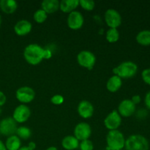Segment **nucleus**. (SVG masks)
Returning a JSON list of instances; mask_svg holds the SVG:
<instances>
[{
    "mask_svg": "<svg viewBox=\"0 0 150 150\" xmlns=\"http://www.w3.org/2000/svg\"><path fill=\"white\" fill-rule=\"evenodd\" d=\"M25 60L32 65H37L44 59V48L38 44H29L23 51Z\"/></svg>",
    "mask_w": 150,
    "mask_h": 150,
    "instance_id": "1",
    "label": "nucleus"
},
{
    "mask_svg": "<svg viewBox=\"0 0 150 150\" xmlns=\"http://www.w3.org/2000/svg\"><path fill=\"white\" fill-rule=\"evenodd\" d=\"M79 0H62L59 1V9L64 13H70L79 7Z\"/></svg>",
    "mask_w": 150,
    "mask_h": 150,
    "instance_id": "17",
    "label": "nucleus"
},
{
    "mask_svg": "<svg viewBox=\"0 0 150 150\" xmlns=\"http://www.w3.org/2000/svg\"><path fill=\"white\" fill-rule=\"evenodd\" d=\"M131 100H132V102H133V103L136 105L137 104L140 103L141 101H142V98H141V97L139 96V95H134V96L132 97Z\"/></svg>",
    "mask_w": 150,
    "mask_h": 150,
    "instance_id": "33",
    "label": "nucleus"
},
{
    "mask_svg": "<svg viewBox=\"0 0 150 150\" xmlns=\"http://www.w3.org/2000/svg\"><path fill=\"white\" fill-rule=\"evenodd\" d=\"M32 29L31 22L27 20H20L15 24L14 32L18 36H25L30 33Z\"/></svg>",
    "mask_w": 150,
    "mask_h": 150,
    "instance_id": "15",
    "label": "nucleus"
},
{
    "mask_svg": "<svg viewBox=\"0 0 150 150\" xmlns=\"http://www.w3.org/2000/svg\"><path fill=\"white\" fill-rule=\"evenodd\" d=\"M79 148L81 150H93L94 145L92 141L89 139L83 140L79 143Z\"/></svg>",
    "mask_w": 150,
    "mask_h": 150,
    "instance_id": "27",
    "label": "nucleus"
},
{
    "mask_svg": "<svg viewBox=\"0 0 150 150\" xmlns=\"http://www.w3.org/2000/svg\"><path fill=\"white\" fill-rule=\"evenodd\" d=\"M18 8V3L14 0H1L0 9L6 14H12L15 13Z\"/></svg>",
    "mask_w": 150,
    "mask_h": 150,
    "instance_id": "18",
    "label": "nucleus"
},
{
    "mask_svg": "<svg viewBox=\"0 0 150 150\" xmlns=\"http://www.w3.org/2000/svg\"><path fill=\"white\" fill-rule=\"evenodd\" d=\"M16 99L23 104L29 103L35 99V92L29 86H21L16 90Z\"/></svg>",
    "mask_w": 150,
    "mask_h": 150,
    "instance_id": "8",
    "label": "nucleus"
},
{
    "mask_svg": "<svg viewBox=\"0 0 150 150\" xmlns=\"http://www.w3.org/2000/svg\"><path fill=\"white\" fill-rule=\"evenodd\" d=\"M7 150H18L21 147V141L16 135L7 137L5 142Z\"/></svg>",
    "mask_w": 150,
    "mask_h": 150,
    "instance_id": "21",
    "label": "nucleus"
},
{
    "mask_svg": "<svg viewBox=\"0 0 150 150\" xmlns=\"http://www.w3.org/2000/svg\"><path fill=\"white\" fill-rule=\"evenodd\" d=\"M45 150H58L57 147H55V146H49L48 148H47Z\"/></svg>",
    "mask_w": 150,
    "mask_h": 150,
    "instance_id": "38",
    "label": "nucleus"
},
{
    "mask_svg": "<svg viewBox=\"0 0 150 150\" xmlns=\"http://www.w3.org/2000/svg\"><path fill=\"white\" fill-rule=\"evenodd\" d=\"M0 150H7L5 144H4V142L1 140H0Z\"/></svg>",
    "mask_w": 150,
    "mask_h": 150,
    "instance_id": "36",
    "label": "nucleus"
},
{
    "mask_svg": "<svg viewBox=\"0 0 150 150\" xmlns=\"http://www.w3.org/2000/svg\"><path fill=\"white\" fill-rule=\"evenodd\" d=\"M51 102L54 105H61L64 102V97L61 95H55L51 98Z\"/></svg>",
    "mask_w": 150,
    "mask_h": 150,
    "instance_id": "29",
    "label": "nucleus"
},
{
    "mask_svg": "<svg viewBox=\"0 0 150 150\" xmlns=\"http://www.w3.org/2000/svg\"><path fill=\"white\" fill-rule=\"evenodd\" d=\"M144 103L146 105V108L150 110V91L146 93L144 98Z\"/></svg>",
    "mask_w": 150,
    "mask_h": 150,
    "instance_id": "32",
    "label": "nucleus"
},
{
    "mask_svg": "<svg viewBox=\"0 0 150 150\" xmlns=\"http://www.w3.org/2000/svg\"><path fill=\"white\" fill-rule=\"evenodd\" d=\"M78 113L83 119H89L94 114L93 105L89 101L82 100L78 105Z\"/></svg>",
    "mask_w": 150,
    "mask_h": 150,
    "instance_id": "14",
    "label": "nucleus"
},
{
    "mask_svg": "<svg viewBox=\"0 0 150 150\" xmlns=\"http://www.w3.org/2000/svg\"><path fill=\"white\" fill-rule=\"evenodd\" d=\"M1 114V108H0V114Z\"/></svg>",
    "mask_w": 150,
    "mask_h": 150,
    "instance_id": "40",
    "label": "nucleus"
},
{
    "mask_svg": "<svg viewBox=\"0 0 150 150\" xmlns=\"http://www.w3.org/2000/svg\"><path fill=\"white\" fill-rule=\"evenodd\" d=\"M18 150H32V149H31L28 146H21V147Z\"/></svg>",
    "mask_w": 150,
    "mask_h": 150,
    "instance_id": "37",
    "label": "nucleus"
},
{
    "mask_svg": "<svg viewBox=\"0 0 150 150\" xmlns=\"http://www.w3.org/2000/svg\"><path fill=\"white\" fill-rule=\"evenodd\" d=\"M138 72V66L131 61L123 62L117 67L113 69L114 75L119 76L120 79H130L136 76Z\"/></svg>",
    "mask_w": 150,
    "mask_h": 150,
    "instance_id": "2",
    "label": "nucleus"
},
{
    "mask_svg": "<svg viewBox=\"0 0 150 150\" xmlns=\"http://www.w3.org/2000/svg\"><path fill=\"white\" fill-rule=\"evenodd\" d=\"M106 143L108 150H122L125 148V139L120 130H109L106 136Z\"/></svg>",
    "mask_w": 150,
    "mask_h": 150,
    "instance_id": "3",
    "label": "nucleus"
},
{
    "mask_svg": "<svg viewBox=\"0 0 150 150\" xmlns=\"http://www.w3.org/2000/svg\"><path fill=\"white\" fill-rule=\"evenodd\" d=\"M79 5L85 10L91 11L93 10L95 7V3L92 0H80L79 1Z\"/></svg>",
    "mask_w": 150,
    "mask_h": 150,
    "instance_id": "26",
    "label": "nucleus"
},
{
    "mask_svg": "<svg viewBox=\"0 0 150 150\" xmlns=\"http://www.w3.org/2000/svg\"><path fill=\"white\" fill-rule=\"evenodd\" d=\"M122 85V79L116 75H114L107 81L106 88L109 92H116L121 88Z\"/></svg>",
    "mask_w": 150,
    "mask_h": 150,
    "instance_id": "20",
    "label": "nucleus"
},
{
    "mask_svg": "<svg viewBox=\"0 0 150 150\" xmlns=\"http://www.w3.org/2000/svg\"><path fill=\"white\" fill-rule=\"evenodd\" d=\"M1 22H2V20H1V15H0V26H1Z\"/></svg>",
    "mask_w": 150,
    "mask_h": 150,
    "instance_id": "39",
    "label": "nucleus"
},
{
    "mask_svg": "<svg viewBox=\"0 0 150 150\" xmlns=\"http://www.w3.org/2000/svg\"><path fill=\"white\" fill-rule=\"evenodd\" d=\"M6 101H7V97L4 92L0 91V108L5 104Z\"/></svg>",
    "mask_w": 150,
    "mask_h": 150,
    "instance_id": "31",
    "label": "nucleus"
},
{
    "mask_svg": "<svg viewBox=\"0 0 150 150\" xmlns=\"http://www.w3.org/2000/svg\"><path fill=\"white\" fill-rule=\"evenodd\" d=\"M107 41L110 43H114V42H117L120 39V32L117 30V29H112L109 28L106 32L105 35Z\"/></svg>",
    "mask_w": 150,
    "mask_h": 150,
    "instance_id": "24",
    "label": "nucleus"
},
{
    "mask_svg": "<svg viewBox=\"0 0 150 150\" xmlns=\"http://www.w3.org/2000/svg\"><path fill=\"white\" fill-rule=\"evenodd\" d=\"M92 134V128L88 123L82 122L76 125L74 129V136L79 141L89 139Z\"/></svg>",
    "mask_w": 150,
    "mask_h": 150,
    "instance_id": "11",
    "label": "nucleus"
},
{
    "mask_svg": "<svg viewBox=\"0 0 150 150\" xmlns=\"http://www.w3.org/2000/svg\"><path fill=\"white\" fill-rule=\"evenodd\" d=\"M121 124L122 117L116 110L108 114L104 120V125L108 130H117Z\"/></svg>",
    "mask_w": 150,
    "mask_h": 150,
    "instance_id": "9",
    "label": "nucleus"
},
{
    "mask_svg": "<svg viewBox=\"0 0 150 150\" xmlns=\"http://www.w3.org/2000/svg\"><path fill=\"white\" fill-rule=\"evenodd\" d=\"M16 135L20 139L27 140V139H30L31 136H32V131L29 127H25V126H21V127H18Z\"/></svg>",
    "mask_w": 150,
    "mask_h": 150,
    "instance_id": "23",
    "label": "nucleus"
},
{
    "mask_svg": "<svg viewBox=\"0 0 150 150\" xmlns=\"http://www.w3.org/2000/svg\"><path fill=\"white\" fill-rule=\"evenodd\" d=\"M136 105L130 99H125L118 106V113L121 117H130L136 112Z\"/></svg>",
    "mask_w": 150,
    "mask_h": 150,
    "instance_id": "13",
    "label": "nucleus"
},
{
    "mask_svg": "<svg viewBox=\"0 0 150 150\" xmlns=\"http://www.w3.org/2000/svg\"><path fill=\"white\" fill-rule=\"evenodd\" d=\"M136 41L141 45L148 46L150 45V30L146 29L139 32L136 35Z\"/></svg>",
    "mask_w": 150,
    "mask_h": 150,
    "instance_id": "22",
    "label": "nucleus"
},
{
    "mask_svg": "<svg viewBox=\"0 0 150 150\" xmlns=\"http://www.w3.org/2000/svg\"><path fill=\"white\" fill-rule=\"evenodd\" d=\"M62 146L66 150H75L79 147V141L74 136H65L62 141Z\"/></svg>",
    "mask_w": 150,
    "mask_h": 150,
    "instance_id": "19",
    "label": "nucleus"
},
{
    "mask_svg": "<svg viewBox=\"0 0 150 150\" xmlns=\"http://www.w3.org/2000/svg\"><path fill=\"white\" fill-rule=\"evenodd\" d=\"M18 127L17 122L13 117H6L0 121V134L7 137L16 135Z\"/></svg>",
    "mask_w": 150,
    "mask_h": 150,
    "instance_id": "5",
    "label": "nucleus"
},
{
    "mask_svg": "<svg viewBox=\"0 0 150 150\" xmlns=\"http://www.w3.org/2000/svg\"><path fill=\"white\" fill-rule=\"evenodd\" d=\"M147 111L146 109H144V108L139 110L137 112V117L139 119H145L147 117Z\"/></svg>",
    "mask_w": 150,
    "mask_h": 150,
    "instance_id": "30",
    "label": "nucleus"
},
{
    "mask_svg": "<svg viewBox=\"0 0 150 150\" xmlns=\"http://www.w3.org/2000/svg\"><path fill=\"white\" fill-rule=\"evenodd\" d=\"M28 146H29L31 149L35 150V148H36V144H35V143H34L33 142H29V144H28Z\"/></svg>",
    "mask_w": 150,
    "mask_h": 150,
    "instance_id": "35",
    "label": "nucleus"
},
{
    "mask_svg": "<svg viewBox=\"0 0 150 150\" xmlns=\"http://www.w3.org/2000/svg\"><path fill=\"white\" fill-rule=\"evenodd\" d=\"M47 18H48V14L44 10H42V9H39V10H36L33 16V18L35 21L38 23H42L45 22Z\"/></svg>",
    "mask_w": 150,
    "mask_h": 150,
    "instance_id": "25",
    "label": "nucleus"
},
{
    "mask_svg": "<svg viewBox=\"0 0 150 150\" xmlns=\"http://www.w3.org/2000/svg\"><path fill=\"white\" fill-rule=\"evenodd\" d=\"M67 26L73 30H78L83 26L84 23V18L79 11H73L69 13L67 19Z\"/></svg>",
    "mask_w": 150,
    "mask_h": 150,
    "instance_id": "12",
    "label": "nucleus"
},
{
    "mask_svg": "<svg viewBox=\"0 0 150 150\" xmlns=\"http://www.w3.org/2000/svg\"><path fill=\"white\" fill-rule=\"evenodd\" d=\"M126 150H149V144L147 139L140 134H133L125 139Z\"/></svg>",
    "mask_w": 150,
    "mask_h": 150,
    "instance_id": "4",
    "label": "nucleus"
},
{
    "mask_svg": "<svg viewBox=\"0 0 150 150\" xmlns=\"http://www.w3.org/2000/svg\"><path fill=\"white\" fill-rule=\"evenodd\" d=\"M41 9L47 14H52L59 9V1L58 0H44L41 3Z\"/></svg>",
    "mask_w": 150,
    "mask_h": 150,
    "instance_id": "16",
    "label": "nucleus"
},
{
    "mask_svg": "<svg viewBox=\"0 0 150 150\" xmlns=\"http://www.w3.org/2000/svg\"><path fill=\"white\" fill-rule=\"evenodd\" d=\"M104 18L107 26L112 29H117L122 24V16L117 10L108 9L105 11Z\"/></svg>",
    "mask_w": 150,
    "mask_h": 150,
    "instance_id": "7",
    "label": "nucleus"
},
{
    "mask_svg": "<svg viewBox=\"0 0 150 150\" xmlns=\"http://www.w3.org/2000/svg\"><path fill=\"white\" fill-rule=\"evenodd\" d=\"M142 80L144 81L145 83L150 86V67L146 68L142 71Z\"/></svg>",
    "mask_w": 150,
    "mask_h": 150,
    "instance_id": "28",
    "label": "nucleus"
},
{
    "mask_svg": "<svg viewBox=\"0 0 150 150\" xmlns=\"http://www.w3.org/2000/svg\"><path fill=\"white\" fill-rule=\"evenodd\" d=\"M77 62L81 67L91 70L93 68L96 62V57L92 52L84 50L79 53L77 56Z\"/></svg>",
    "mask_w": 150,
    "mask_h": 150,
    "instance_id": "6",
    "label": "nucleus"
},
{
    "mask_svg": "<svg viewBox=\"0 0 150 150\" xmlns=\"http://www.w3.org/2000/svg\"><path fill=\"white\" fill-rule=\"evenodd\" d=\"M52 57V53H51V51H50L49 49H45L44 48V59H50L51 57Z\"/></svg>",
    "mask_w": 150,
    "mask_h": 150,
    "instance_id": "34",
    "label": "nucleus"
},
{
    "mask_svg": "<svg viewBox=\"0 0 150 150\" xmlns=\"http://www.w3.org/2000/svg\"><path fill=\"white\" fill-rule=\"evenodd\" d=\"M30 116V108L25 104H21L15 108L13 114V118L17 123H23L29 120Z\"/></svg>",
    "mask_w": 150,
    "mask_h": 150,
    "instance_id": "10",
    "label": "nucleus"
}]
</instances>
